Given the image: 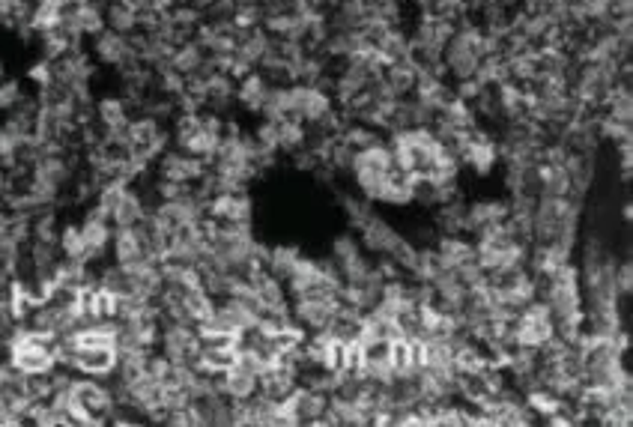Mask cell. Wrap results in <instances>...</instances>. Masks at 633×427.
Wrapping results in <instances>:
<instances>
[{
  "instance_id": "6da1fadb",
  "label": "cell",
  "mask_w": 633,
  "mask_h": 427,
  "mask_svg": "<svg viewBox=\"0 0 633 427\" xmlns=\"http://www.w3.org/2000/svg\"><path fill=\"white\" fill-rule=\"evenodd\" d=\"M72 425H105L108 413L114 410V392L99 377L75 374L69 383V404H66Z\"/></svg>"
},
{
  "instance_id": "7a4b0ae2",
  "label": "cell",
  "mask_w": 633,
  "mask_h": 427,
  "mask_svg": "<svg viewBox=\"0 0 633 427\" xmlns=\"http://www.w3.org/2000/svg\"><path fill=\"white\" fill-rule=\"evenodd\" d=\"M126 153L141 168H153V162L171 147V129L168 123L150 117V114H132V120L123 129Z\"/></svg>"
},
{
  "instance_id": "3957f363",
  "label": "cell",
  "mask_w": 633,
  "mask_h": 427,
  "mask_svg": "<svg viewBox=\"0 0 633 427\" xmlns=\"http://www.w3.org/2000/svg\"><path fill=\"white\" fill-rule=\"evenodd\" d=\"M392 168H395V159H392V150H389V144L383 138V141L368 144V147H362V150L353 153L350 177H353L356 189L362 192V198L371 201V204H377V198H380V192H383Z\"/></svg>"
},
{
  "instance_id": "277c9868",
  "label": "cell",
  "mask_w": 633,
  "mask_h": 427,
  "mask_svg": "<svg viewBox=\"0 0 633 427\" xmlns=\"http://www.w3.org/2000/svg\"><path fill=\"white\" fill-rule=\"evenodd\" d=\"M207 162L198 156H189L177 147H168L156 162H153V177L165 183H180V186H195L207 174Z\"/></svg>"
},
{
  "instance_id": "5b68a950",
  "label": "cell",
  "mask_w": 633,
  "mask_h": 427,
  "mask_svg": "<svg viewBox=\"0 0 633 427\" xmlns=\"http://www.w3.org/2000/svg\"><path fill=\"white\" fill-rule=\"evenodd\" d=\"M90 57L96 60V66H105V69H114V72L129 66L132 60H138L135 45H132V33H117L111 27L99 30L90 39Z\"/></svg>"
},
{
  "instance_id": "8992f818",
  "label": "cell",
  "mask_w": 633,
  "mask_h": 427,
  "mask_svg": "<svg viewBox=\"0 0 633 427\" xmlns=\"http://www.w3.org/2000/svg\"><path fill=\"white\" fill-rule=\"evenodd\" d=\"M207 218L218 224H245L254 221V201L248 189H233V192H218L207 204Z\"/></svg>"
},
{
  "instance_id": "52a82bcc",
  "label": "cell",
  "mask_w": 633,
  "mask_h": 427,
  "mask_svg": "<svg viewBox=\"0 0 633 427\" xmlns=\"http://www.w3.org/2000/svg\"><path fill=\"white\" fill-rule=\"evenodd\" d=\"M281 407L290 416V425H317L329 407V395L308 389V386H296V392L290 398H284Z\"/></svg>"
},
{
  "instance_id": "ba28073f",
  "label": "cell",
  "mask_w": 633,
  "mask_h": 427,
  "mask_svg": "<svg viewBox=\"0 0 633 427\" xmlns=\"http://www.w3.org/2000/svg\"><path fill=\"white\" fill-rule=\"evenodd\" d=\"M114 368H117V347L93 344V347H75L72 350V371L75 374L108 380V377H114Z\"/></svg>"
},
{
  "instance_id": "9c48e42d",
  "label": "cell",
  "mask_w": 633,
  "mask_h": 427,
  "mask_svg": "<svg viewBox=\"0 0 633 427\" xmlns=\"http://www.w3.org/2000/svg\"><path fill=\"white\" fill-rule=\"evenodd\" d=\"M108 254L117 266H138L141 260H153L144 242V233L138 227H114Z\"/></svg>"
},
{
  "instance_id": "30bf717a",
  "label": "cell",
  "mask_w": 633,
  "mask_h": 427,
  "mask_svg": "<svg viewBox=\"0 0 633 427\" xmlns=\"http://www.w3.org/2000/svg\"><path fill=\"white\" fill-rule=\"evenodd\" d=\"M78 227H81V236H84V242H87V248L93 254V263H102L105 254H108V245H111L114 224L108 221V215L102 213L99 207L90 204L84 218L78 221Z\"/></svg>"
},
{
  "instance_id": "8fae6325",
  "label": "cell",
  "mask_w": 633,
  "mask_h": 427,
  "mask_svg": "<svg viewBox=\"0 0 633 427\" xmlns=\"http://www.w3.org/2000/svg\"><path fill=\"white\" fill-rule=\"evenodd\" d=\"M132 120V108L120 93H105L93 99V123L99 132H120Z\"/></svg>"
},
{
  "instance_id": "7c38bea8",
  "label": "cell",
  "mask_w": 633,
  "mask_h": 427,
  "mask_svg": "<svg viewBox=\"0 0 633 427\" xmlns=\"http://www.w3.org/2000/svg\"><path fill=\"white\" fill-rule=\"evenodd\" d=\"M359 242H362V251H368V254H377V257H386L395 245H398V239H401V233L383 218V215H371L359 230Z\"/></svg>"
},
{
  "instance_id": "4fadbf2b",
  "label": "cell",
  "mask_w": 633,
  "mask_h": 427,
  "mask_svg": "<svg viewBox=\"0 0 633 427\" xmlns=\"http://www.w3.org/2000/svg\"><path fill=\"white\" fill-rule=\"evenodd\" d=\"M269 87H272V81H269L260 69H251V72H245L242 78H236V93H233V99H236V105H239L242 111L260 114V108H263V102H266V96H269Z\"/></svg>"
},
{
  "instance_id": "5bb4252c",
  "label": "cell",
  "mask_w": 633,
  "mask_h": 427,
  "mask_svg": "<svg viewBox=\"0 0 633 427\" xmlns=\"http://www.w3.org/2000/svg\"><path fill=\"white\" fill-rule=\"evenodd\" d=\"M296 386H299V377H296V368H290V365H284V362H275L272 368H266L260 377H257V392L260 395H266V398H272V401H284V398H290L293 392H296Z\"/></svg>"
},
{
  "instance_id": "9a60e30c",
  "label": "cell",
  "mask_w": 633,
  "mask_h": 427,
  "mask_svg": "<svg viewBox=\"0 0 633 427\" xmlns=\"http://www.w3.org/2000/svg\"><path fill=\"white\" fill-rule=\"evenodd\" d=\"M508 218V201H475L466 204V218H463V233L478 236L487 227H496Z\"/></svg>"
},
{
  "instance_id": "2e32d148",
  "label": "cell",
  "mask_w": 633,
  "mask_h": 427,
  "mask_svg": "<svg viewBox=\"0 0 633 427\" xmlns=\"http://www.w3.org/2000/svg\"><path fill=\"white\" fill-rule=\"evenodd\" d=\"M168 66H171L174 72H180L183 78H192V75H198L201 69L210 66V54H207L204 45L192 36V39L174 45V51H171V57H168Z\"/></svg>"
},
{
  "instance_id": "e0dca14e",
  "label": "cell",
  "mask_w": 633,
  "mask_h": 427,
  "mask_svg": "<svg viewBox=\"0 0 633 427\" xmlns=\"http://www.w3.org/2000/svg\"><path fill=\"white\" fill-rule=\"evenodd\" d=\"M430 248L436 251L439 263L448 269H457L460 263L475 260V245L466 239V233H439Z\"/></svg>"
},
{
  "instance_id": "ac0fdd59",
  "label": "cell",
  "mask_w": 633,
  "mask_h": 427,
  "mask_svg": "<svg viewBox=\"0 0 633 427\" xmlns=\"http://www.w3.org/2000/svg\"><path fill=\"white\" fill-rule=\"evenodd\" d=\"M218 389H221V395L230 398V401H248V398L257 395V374L236 362L230 371H224V374L218 377Z\"/></svg>"
},
{
  "instance_id": "d6986e66",
  "label": "cell",
  "mask_w": 633,
  "mask_h": 427,
  "mask_svg": "<svg viewBox=\"0 0 633 427\" xmlns=\"http://www.w3.org/2000/svg\"><path fill=\"white\" fill-rule=\"evenodd\" d=\"M57 248H60V257L66 260H78V263H93V254L81 236V227L78 224H60V233H57Z\"/></svg>"
},
{
  "instance_id": "ffe728a7",
  "label": "cell",
  "mask_w": 633,
  "mask_h": 427,
  "mask_svg": "<svg viewBox=\"0 0 633 427\" xmlns=\"http://www.w3.org/2000/svg\"><path fill=\"white\" fill-rule=\"evenodd\" d=\"M141 24V12L126 0H108L105 3V27L117 33H135Z\"/></svg>"
},
{
  "instance_id": "44dd1931",
  "label": "cell",
  "mask_w": 633,
  "mask_h": 427,
  "mask_svg": "<svg viewBox=\"0 0 633 427\" xmlns=\"http://www.w3.org/2000/svg\"><path fill=\"white\" fill-rule=\"evenodd\" d=\"M383 78L398 96H410L416 90V81H419V66L413 60H398V63H389L383 69Z\"/></svg>"
},
{
  "instance_id": "7402d4cb",
  "label": "cell",
  "mask_w": 633,
  "mask_h": 427,
  "mask_svg": "<svg viewBox=\"0 0 633 427\" xmlns=\"http://www.w3.org/2000/svg\"><path fill=\"white\" fill-rule=\"evenodd\" d=\"M463 218H466V201L460 195L433 210V224L439 233H463Z\"/></svg>"
},
{
  "instance_id": "603a6c76",
  "label": "cell",
  "mask_w": 633,
  "mask_h": 427,
  "mask_svg": "<svg viewBox=\"0 0 633 427\" xmlns=\"http://www.w3.org/2000/svg\"><path fill=\"white\" fill-rule=\"evenodd\" d=\"M302 257V251L296 248V245H269V251H266V260H263V266H266V272L269 275H275V278H287L290 275V269L296 266V260Z\"/></svg>"
},
{
  "instance_id": "cb8c5ba5",
  "label": "cell",
  "mask_w": 633,
  "mask_h": 427,
  "mask_svg": "<svg viewBox=\"0 0 633 427\" xmlns=\"http://www.w3.org/2000/svg\"><path fill=\"white\" fill-rule=\"evenodd\" d=\"M24 96H27L24 81H21V78H12V75H3V78H0V117L9 114Z\"/></svg>"
},
{
  "instance_id": "d4e9b609",
  "label": "cell",
  "mask_w": 633,
  "mask_h": 427,
  "mask_svg": "<svg viewBox=\"0 0 633 427\" xmlns=\"http://www.w3.org/2000/svg\"><path fill=\"white\" fill-rule=\"evenodd\" d=\"M341 207H344V215H347V221H350L353 230H359V227L374 215V204L365 201L362 195H359V198H356V195H344V198H341Z\"/></svg>"
},
{
  "instance_id": "484cf974",
  "label": "cell",
  "mask_w": 633,
  "mask_h": 427,
  "mask_svg": "<svg viewBox=\"0 0 633 427\" xmlns=\"http://www.w3.org/2000/svg\"><path fill=\"white\" fill-rule=\"evenodd\" d=\"M356 254H362V242H359L353 233H341V236H335V239H332L329 257H332L335 263H347V260H350V257H356Z\"/></svg>"
},
{
  "instance_id": "4316f807",
  "label": "cell",
  "mask_w": 633,
  "mask_h": 427,
  "mask_svg": "<svg viewBox=\"0 0 633 427\" xmlns=\"http://www.w3.org/2000/svg\"><path fill=\"white\" fill-rule=\"evenodd\" d=\"M24 81H27V84H33V90H42V87H48V84L54 81V69H51V60L39 57L36 63H30V69H27Z\"/></svg>"
},
{
  "instance_id": "83f0119b",
  "label": "cell",
  "mask_w": 633,
  "mask_h": 427,
  "mask_svg": "<svg viewBox=\"0 0 633 427\" xmlns=\"http://www.w3.org/2000/svg\"><path fill=\"white\" fill-rule=\"evenodd\" d=\"M613 284H616V290H619L622 299H628L633 293V266L628 260H625V263H616V269H613Z\"/></svg>"
},
{
  "instance_id": "f1b7e54d",
  "label": "cell",
  "mask_w": 633,
  "mask_h": 427,
  "mask_svg": "<svg viewBox=\"0 0 633 427\" xmlns=\"http://www.w3.org/2000/svg\"><path fill=\"white\" fill-rule=\"evenodd\" d=\"M499 3H502L505 9H520V6H523V0H499Z\"/></svg>"
},
{
  "instance_id": "f546056e",
  "label": "cell",
  "mask_w": 633,
  "mask_h": 427,
  "mask_svg": "<svg viewBox=\"0 0 633 427\" xmlns=\"http://www.w3.org/2000/svg\"><path fill=\"white\" fill-rule=\"evenodd\" d=\"M171 3H174V6H183V3H189V6H192L195 0H171Z\"/></svg>"
},
{
  "instance_id": "4dcf8cb0",
  "label": "cell",
  "mask_w": 633,
  "mask_h": 427,
  "mask_svg": "<svg viewBox=\"0 0 633 427\" xmlns=\"http://www.w3.org/2000/svg\"><path fill=\"white\" fill-rule=\"evenodd\" d=\"M6 75V63H3V57H0V78Z\"/></svg>"
}]
</instances>
